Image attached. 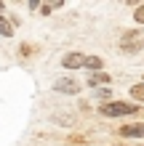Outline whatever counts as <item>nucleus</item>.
<instances>
[{"instance_id":"nucleus-1","label":"nucleus","mask_w":144,"mask_h":146,"mask_svg":"<svg viewBox=\"0 0 144 146\" xmlns=\"http://www.w3.org/2000/svg\"><path fill=\"white\" fill-rule=\"evenodd\" d=\"M99 111L104 117H125V114H136L139 106L131 104V101H109V104H101Z\"/></svg>"},{"instance_id":"nucleus-2","label":"nucleus","mask_w":144,"mask_h":146,"mask_svg":"<svg viewBox=\"0 0 144 146\" xmlns=\"http://www.w3.org/2000/svg\"><path fill=\"white\" fill-rule=\"evenodd\" d=\"M83 85L75 80V77H59V80L54 82V90L56 93H64V96H78Z\"/></svg>"},{"instance_id":"nucleus-3","label":"nucleus","mask_w":144,"mask_h":146,"mask_svg":"<svg viewBox=\"0 0 144 146\" xmlns=\"http://www.w3.org/2000/svg\"><path fill=\"white\" fill-rule=\"evenodd\" d=\"M86 61H88V56L80 53V50H70V53L62 56V66L64 69H80V66H86Z\"/></svg>"},{"instance_id":"nucleus-4","label":"nucleus","mask_w":144,"mask_h":146,"mask_svg":"<svg viewBox=\"0 0 144 146\" xmlns=\"http://www.w3.org/2000/svg\"><path fill=\"white\" fill-rule=\"evenodd\" d=\"M117 135H123V138H144V122H131V125L117 127Z\"/></svg>"},{"instance_id":"nucleus-5","label":"nucleus","mask_w":144,"mask_h":146,"mask_svg":"<svg viewBox=\"0 0 144 146\" xmlns=\"http://www.w3.org/2000/svg\"><path fill=\"white\" fill-rule=\"evenodd\" d=\"M109 80H112V77H109L107 72H94L86 82L91 85V88H107V85H109Z\"/></svg>"},{"instance_id":"nucleus-6","label":"nucleus","mask_w":144,"mask_h":146,"mask_svg":"<svg viewBox=\"0 0 144 146\" xmlns=\"http://www.w3.org/2000/svg\"><path fill=\"white\" fill-rule=\"evenodd\" d=\"M101 66H104V58H101V56H88L86 69H91V74H94V72H104Z\"/></svg>"},{"instance_id":"nucleus-7","label":"nucleus","mask_w":144,"mask_h":146,"mask_svg":"<svg viewBox=\"0 0 144 146\" xmlns=\"http://www.w3.org/2000/svg\"><path fill=\"white\" fill-rule=\"evenodd\" d=\"M0 35H3V37L13 35V24H11V19H8L5 13H0Z\"/></svg>"},{"instance_id":"nucleus-8","label":"nucleus","mask_w":144,"mask_h":146,"mask_svg":"<svg viewBox=\"0 0 144 146\" xmlns=\"http://www.w3.org/2000/svg\"><path fill=\"white\" fill-rule=\"evenodd\" d=\"M128 96H131V98H136L139 104H144V82H136V85H131Z\"/></svg>"},{"instance_id":"nucleus-9","label":"nucleus","mask_w":144,"mask_h":146,"mask_svg":"<svg viewBox=\"0 0 144 146\" xmlns=\"http://www.w3.org/2000/svg\"><path fill=\"white\" fill-rule=\"evenodd\" d=\"M94 96L101 101V104H109V101H112V90H109V88H96Z\"/></svg>"},{"instance_id":"nucleus-10","label":"nucleus","mask_w":144,"mask_h":146,"mask_svg":"<svg viewBox=\"0 0 144 146\" xmlns=\"http://www.w3.org/2000/svg\"><path fill=\"white\" fill-rule=\"evenodd\" d=\"M35 53H38V45H29V42H21L19 45V56H24V58H29Z\"/></svg>"},{"instance_id":"nucleus-11","label":"nucleus","mask_w":144,"mask_h":146,"mask_svg":"<svg viewBox=\"0 0 144 146\" xmlns=\"http://www.w3.org/2000/svg\"><path fill=\"white\" fill-rule=\"evenodd\" d=\"M54 122H59V125H72V114H54Z\"/></svg>"},{"instance_id":"nucleus-12","label":"nucleus","mask_w":144,"mask_h":146,"mask_svg":"<svg viewBox=\"0 0 144 146\" xmlns=\"http://www.w3.org/2000/svg\"><path fill=\"white\" fill-rule=\"evenodd\" d=\"M133 21H136V24H144V3L136 5V11H133Z\"/></svg>"},{"instance_id":"nucleus-13","label":"nucleus","mask_w":144,"mask_h":146,"mask_svg":"<svg viewBox=\"0 0 144 146\" xmlns=\"http://www.w3.org/2000/svg\"><path fill=\"white\" fill-rule=\"evenodd\" d=\"M27 8H29V11H40V8H43V5H40L38 0H29V3H27Z\"/></svg>"},{"instance_id":"nucleus-14","label":"nucleus","mask_w":144,"mask_h":146,"mask_svg":"<svg viewBox=\"0 0 144 146\" xmlns=\"http://www.w3.org/2000/svg\"><path fill=\"white\" fill-rule=\"evenodd\" d=\"M70 141H72V143H88L86 138H80V135H72V138H70Z\"/></svg>"},{"instance_id":"nucleus-15","label":"nucleus","mask_w":144,"mask_h":146,"mask_svg":"<svg viewBox=\"0 0 144 146\" xmlns=\"http://www.w3.org/2000/svg\"><path fill=\"white\" fill-rule=\"evenodd\" d=\"M128 146H133V143H128Z\"/></svg>"}]
</instances>
